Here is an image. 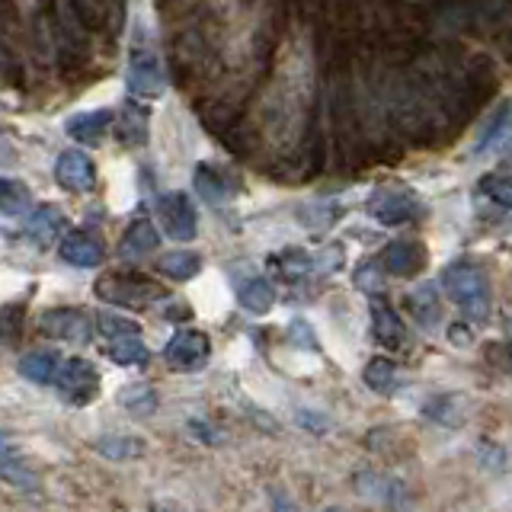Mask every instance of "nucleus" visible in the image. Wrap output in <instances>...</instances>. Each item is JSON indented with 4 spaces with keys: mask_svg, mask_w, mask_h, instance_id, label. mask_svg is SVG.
Returning a JSON list of instances; mask_svg holds the SVG:
<instances>
[{
    "mask_svg": "<svg viewBox=\"0 0 512 512\" xmlns=\"http://www.w3.org/2000/svg\"><path fill=\"white\" fill-rule=\"evenodd\" d=\"M196 189L202 192V199L205 202H212L218 205L224 199V183H221V176L215 170H208V167H199L196 170Z\"/></svg>",
    "mask_w": 512,
    "mask_h": 512,
    "instance_id": "obj_27",
    "label": "nucleus"
},
{
    "mask_svg": "<svg viewBox=\"0 0 512 512\" xmlns=\"http://www.w3.org/2000/svg\"><path fill=\"white\" fill-rule=\"evenodd\" d=\"M61 365L64 362L55 349H32L20 359V375L36 384H52V381H58Z\"/></svg>",
    "mask_w": 512,
    "mask_h": 512,
    "instance_id": "obj_13",
    "label": "nucleus"
},
{
    "mask_svg": "<svg viewBox=\"0 0 512 512\" xmlns=\"http://www.w3.org/2000/svg\"><path fill=\"white\" fill-rule=\"evenodd\" d=\"M109 359L116 365H144L151 359V352L141 343V333H128L109 340Z\"/></svg>",
    "mask_w": 512,
    "mask_h": 512,
    "instance_id": "obj_19",
    "label": "nucleus"
},
{
    "mask_svg": "<svg viewBox=\"0 0 512 512\" xmlns=\"http://www.w3.org/2000/svg\"><path fill=\"white\" fill-rule=\"evenodd\" d=\"M109 122H112L109 109H90V112H77V116L64 122V132H68L74 141L87 144V148H96V144H103V138L109 132Z\"/></svg>",
    "mask_w": 512,
    "mask_h": 512,
    "instance_id": "obj_10",
    "label": "nucleus"
},
{
    "mask_svg": "<svg viewBox=\"0 0 512 512\" xmlns=\"http://www.w3.org/2000/svg\"><path fill=\"white\" fill-rule=\"evenodd\" d=\"M480 189H484V196L500 208H512V173H490L484 176Z\"/></svg>",
    "mask_w": 512,
    "mask_h": 512,
    "instance_id": "obj_25",
    "label": "nucleus"
},
{
    "mask_svg": "<svg viewBox=\"0 0 512 512\" xmlns=\"http://www.w3.org/2000/svg\"><path fill=\"white\" fill-rule=\"evenodd\" d=\"M157 269L164 272L167 279H176V282H189L196 279L202 272V256L192 253V250H170L157 260Z\"/></svg>",
    "mask_w": 512,
    "mask_h": 512,
    "instance_id": "obj_16",
    "label": "nucleus"
},
{
    "mask_svg": "<svg viewBox=\"0 0 512 512\" xmlns=\"http://www.w3.org/2000/svg\"><path fill=\"white\" fill-rule=\"evenodd\" d=\"M308 413H311V410H301V413H298V423H301V426H308V429L324 432V429H327V420H320V416H314V420H311Z\"/></svg>",
    "mask_w": 512,
    "mask_h": 512,
    "instance_id": "obj_31",
    "label": "nucleus"
},
{
    "mask_svg": "<svg viewBox=\"0 0 512 512\" xmlns=\"http://www.w3.org/2000/svg\"><path fill=\"white\" fill-rule=\"evenodd\" d=\"M381 263L391 276L410 279L416 276V269L423 266V250L413 244V240H394V244L381 253Z\"/></svg>",
    "mask_w": 512,
    "mask_h": 512,
    "instance_id": "obj_11",
    "label": "nucleus"
},
{
    "mask_svg": "<svg viewBox=\"0 0 512 512\" xmlns=\"http://www.w3.org/2000/svg\"><path fill=\"white\" fill-rule=\"evenodd\" d=\"M10 452V439L4 436V432H0V458H4Z\"/></svg>",
    "mask_w": 512,
    "mask_h": 512,
    "instance_id": "obj_33",
    "label": "nucleus"
},
{
    "mask_svg": "<svg viewBox=\"0 0 512 512\" xmlns=\"http://www.w3.org/2000/svg\"><path fill=\"white\" fill-rule=\"evenodd\" d=\"M119 400H122L128 410H135L138 416H148L157 407V397H154V391L148 388V384H132L128 391H122Z\"/></svg>",
    "mask_w": 512,
    "mask_h": 512,
    "instance_id": "obj_26",
    "label": "nucleus"
},
{
    "mask_svg": "<svg viewBox=\"0 0 512 512\" xmlns=\"http://www.w3.org/2000/svg\"><path fill=\"white\" fill-rule=\"evenodd\" d=\"M368 212H372L381 224H388V228H397V224H404L416 215V199L407 196L404 189H381V192H375Z\"/></svg>",
    "mask_w": 512,
    "mask_h": 512,
    "instance_id": "obj_9",
    "label": "nucleus"
},
{
    "mask_svg": "<svg viewBox=\"0 0 512 512\" xmlns=\"http://www.w3.org/2000/svg\"><path fill=\"white\" fill-rule=\"evenodd\" d=\"M167 87L164 71H160V61L151 52H135L128 61V90L141 100H154Z\"/></svg>",
    "mask_w": 512,
    "mask_h": 512,
    "instance_id": "obj_6",
    "label": "nucleus"
},
{
    "mask_svg": "<svg viewBox=\"0 0 512 512\" xmlns=\"http://www.w3.org/2000/svg\"><path fill=\"white\" fill-rule=\"evenodd\" d=\"M372 330H375V336L384 343V346H397L400 340H404V320H400L397 314H394V308L391 304H384V301H372Z\"/></svg>",
    "mask_w": 512,
    "mask_h": 512,
    "instance_id": "obj_17",
    "label": "nucleus"
},
{
    "mask_svg": "<svg viewBox=\"0 0 512 512\" xmlns=\"http://www.w3.org/2000/svg\"><path fill=\"white\" fill-rule=\"evenodd\" d=\"M157 218H160V231L173 240H192L199 234V215L183 192H167V196H160Z\"/></svg>",
    "mask_w": 512,
    "mask_h": 512,
    "instance_id": "obj_2",
    "label": "nucleus"
},
{
    "mask_svg": "<svg viewBox=\"0 0 512 512\" xmlns=\"http://www.w3.org/2000/svg\"><path fill=\"white\" fill-rule=\"evenodd\" d=\"M55 176L64 189L77 192V196L96 189V167H93V160L80 151H64L55 164Z\"/></svg>",
    "mask_w": 512,
    "mask_h": 512,
    "instance_id": "obj_8",
    "label": "nucleus"
},
{
    "mask_svg": "<svg viewBox=\"0 0 512 512\" xmlns=\"http://www.w3.org/2000/svg\"><path fill=\"white\" fill-rule=\"evenodd\" d=\"M96 295L109 304H122V308H144L148 301H154L160 292L151 282L128 279V276H103L96 282Z\"/></svg>",
    "mask_w": 512,
    "mask_h": 512,
    "instance_id": "obj_5",
    "label": "nucleus"
},
{
    "mask_svg": "<svg viewBox=\"0 0 512 512\" xmlns=\"http://www.w3.org/2000/svg\"><path fill=\"white\" fill-rule=\"evenodd\" d=\"M448 336H452L455 346H471V330H464L461 324H455L452 330H448Z\"/></svg>",
    "mask_w": 512,
    "mask_h": 512,
    "instance_id": "obj_32",
    "label": "nucleus"
},
{
    "mask_svg": "<svg viewBox=\"0 0 512 512\" xmlns=\"http://www.w3.org/2000/svg\"><path fill=\"white\" fill-rule=\"evenodd\" d=\"M506 119H509V106H503V109H500V119H496V122L490 125V132H487L484 138H480V151L490 148V144H493L496 138H500V128L506 125Z\"/></svg>",
    "mask_w": 512,
    "mask_h": 512,
    "instance_id": "obj_30",
    "label": "nucleus"
},
{
    "mask_svg": "<svg viewBox=\"0 0 512 512\" xmlns=\"http://www.w3.org/2000/svg\"><path fill=\"white\" fill-rule=\"evenodd\" d=\"M58 391L71 407H84L100 394V375L87 359H68L58 372Z\"/></svg>",
    "mask_w": 512,
    "mask_h": 512,
    "instance_id": "obj_4",
    "label": "nucleus"
},
{
    "mask_svg": "<svg viewBox=\"0 0 512 512\" xmlns=\"http://www.w3.org/2000/svg\"><path fill=\"white\" fill-rule=\"evenodd\" d=\"M61 228H64V215L58 212L55 205H42L36 215H32V221H29V234L39 240V244H52V240L61 234Z\"/></svg>",
    "mask_w": 512,
    "mask_h": 512,
    "instance_id": "obj_22",
    "label": "nucleus"
},
{
    "mask_svg": "<svg viewBox=\"0 0 512 512\" xmlns=\"http://www.w3.org/2000/svg\"><path fill=\"white\" fill-rule=\"evenodd\" d=\"M442 288L445 295L452 298L458 308H464L471 317L484 320L490 311V285L484 269L468 263V260H458L442 272Z\"/></svg>",
    "mask_w": 512,
    "mask_h": 512,
    "instance_id": "obj_1",
    "label": "nucleus"
},
{
    "mask_svg": "<svg viewBox=\"0 0 512 512\" xmlns=\"http://www.w3.org/2000/svg\"><path fill=\"white\" fill-rule=\"evenodd\" d=\"M413 308L423 317V324H432V320H436V311H439L436 292H432V288H420V292L413 295Z\"/></svg>",
    "mask_w": 512,
    "mask_h": 512,
    "instance_id": "obj_29",
    "label": "nucleus"
},
{
    "mask_svg": "<svg viewBox=\"0 0 512 512\" xmlns=\"http://www.w3.org/2000/svg\"><path fill=\"white\" fill-rule=\"evenodd\" d=\"M32 205V192L26 183L0 176V215H23Z\"/></svg>",
    "mask_w": 512,
    "mask_h": 512,
    "instance_id": "obj_21",
    "label": "nucleus"
},
{
    "mask_svg": "<svg viewBox=\"0 0 512 512\" xmlns=\"http://www.w3.org/2000/svg\"><path fill=\"white\" fill-rule=\"evenodd\" d=\"M157 244H160L157 228H154L151 221L138 218V221L128 224V231H125L122 244H119V253L122 256H148V253L157 250Z\"/></svg>",
    "mask_w": 512,
    "mask_h": 512,
    "instance_id": "obj_15",
    "label": "nucleus"
},
{
    "mask_svg": "<svg viewBox=\"0 0 512 512\" xmlns=\"http://www.w3.org/2000/svg\"><path fill=\"white\" fill-rule=\"evenodd\" d=\"M362 381L375 394H394L397 391V365L391 359H384V356L368 359V365L362 368Z\"/></svg>",
    "mask_w": 512,
    "mask_h": 512,
    "instance_id": "obj_18",
    "label": "nucleus"
},
{
    "mask_svg": "<svg viewBox=\"0 0 512 512\" xmlns=\"http://www.w3.org/2000/svg\"><path fill=\"white\" fill-rule=\"evenodd\" d=\"M39 327L45 336H55V340H71V343H87L90 340V320L84 311L77 308H52L45 311Z\"/></svg>",
    "mask_w": 512,
    "mask_h": 512,
    "instance_id": "obj_7",
    "label": "nucleus"
},
{
    "mask_svg": "<svg viewBox=\"0 0 512 512\" xmlns=\"http://www.w3.org/2000/svg\"><path fill=\"white\" fill-rule=\"evenodd\" d=\"M503 160H506V164H512V141L503 148Z\"/></svg>",
    "mask_w": 512,
    "mask_h": 512,
    "instance_id": "obj_34",
    "label": "nucleus"
},
{
    "mask_svg": "<svg viewBox=\"0 0 512 512\" xmlns=\"http://www.w3.org/2000/svg\"><path fill=\"white\" fill-rule=\"evenodd\" d=\"M423 413L429 416L432 423H442V426H461V423H464V397H458V394L432 397L429 404L423 407Z\"/></svg>",
    "mask_w": 512,
    "mask_h": 512,
    "instance_id": "obj_20",
    "label": "nucleus"
},
{
    "mask_svg": "<svg viewBox=\"0 0 512 512\" xmlns=\"http://www.w3.org/2000/svg\"><path fill=\"white\" fill-rule=\"evenodd\" d=\"M237 301L244 304L250 314H269L276 308V288H272L263 276L244 279L237 288Z\"/></svg>",
    "mask_w": 512,
    "mask_h": 512,
    "instance_id": "obj_14",
    "label": "nucleus"
},
{
    "mask_svg": "<svg viewBox=\"0 0 512 512\" xmlns=\"http://www.w3.org/2000/svg\"><path fill=\"white\" fill-rule=\"evenodd\" d=\"M61 260L77 269H93L103 263V247L90 234H68L61 240Z\"/></svg>",
    "mask_w": 512,
    "mask_h": 512,
    "instance_id": "obj_12",
    "label": "nucleus"
},
{
    "mask_svg": "<svg viewBox=\"0 0 512 512\" xmlns=\"http://www.w3.org/2000/svg\"><path fill=\"white\" fill-rule=\"evenodd\" d=\"M164 356L176 372H199V368H205L208 356H212V343H208V336L202 330L186 327V330L173 333V340L167 343Z\"/></svg>",
    "mask_w": 512,
    "mask_h": 512,
    "instance_id": "obj_3",
    "label": "nucleus"
},
{
    "mask_svg": "<svg viewBox=\"0 0 512 512\" xmlns=\"http://www.w3.org/2000/svg\"><path fill=\"white\" fill-rule=\"evenodd\" d=\"M0 480H7V484H13L16 490H29V493H36L42 487L39 474L29 471L20 461H0Z\"/></svg>",
    "mask_w": 512,
    "mask_h": 512,
    "instance_id": "obj_24",
    "label": "nucleus"
},
{
    "mask_svg": "<svg viewBox=\"0 0 512 512\" xmlns=\"http://www.w3.org/2000/svg\"><path fill=\"white\" fill-rule=\"evenodd\" d=\"M100 330H103L106 340H116V336H128V333H141V327L135 324V320L116 317V314H103L100 317Z\"/></svg>",
    "mask_w": 512,
    "mask_h": 512,
    "instance_id": "obj_28",
    "label": "nucleus"
},
{
    "mask_svg": "<svg viewBox=\"0 0 512 512\" xmlns=\"http://www.w3.org/2000/svg\"><path fill=\"white\" fill-rule=\"evenodd\" d=\"M96 452H100L103 458H112V461H128V458L144 455V442L132 439V436H106V439L96 442Z\"/></svg>",
    "mask_w": 512,
    "mask_h": 512,
    "instance_id": "obj_23",
    "label": "nucleus"
}]
</instances>
